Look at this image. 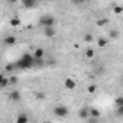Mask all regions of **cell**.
I'll return each instance as SVG.
<instances>
[{"mask_svg":"<svg viewBox=\"0 0 123 123\" xmlns=\"http://www.w3.org/2000/svg\"><path fill=\"white\" fill-rule=\"evenodd\" d=\"M13 70H15V64H7V65L5 67V71H6V73H12Z\"/></svg>","mask_w":123,"mask_h":123,"instance_id":"cell-22","label":"cell"},{"mask_svg":"<svg viewBox=\"0 0 123 123\" xmlns=\"http://www.w3.org/2000/svg\"><path fill=\"white\" fill-rule=\"evenodd\" d=\"M107 43H109V39H106V38H98V39H97V45H98L100 48L107 46Z\"/></svg>","mask_w":123,"mask_h":123,"instance_id":"cell-14","label":"cell"},{"mask_svg":"<svg viewBox=\"0 0 123 123\" xmlns=\"http://www.w3.org/2000/svg\"><path fill=\"white\" fill-rule=\"evenodd\" d=\"M9 100L13 101V103L20 101V100H22V94H20V91H19V90H13V91H10V93H9Z\"/></svg>","mask_w":123,"mask_h":123,"instance_id":"cell-5","label":"cell"},{"mask_svg":"<svg viewBox=\"0 0 123 123\" xmlns=\"http://www.w3.org/2000/svg\"><path fill=\"white\" fill-rule=\"evenodd\" d=\"M96 91H97V86H96V84H90V86L87 87V93H88V94H94Z\"/></svg>","mask_w":123,"mask_h":123,"instance_id":"cell-17","label":"cell"},{"mask_svg":"<svg viewBox=\"0 0 123 123\" xmlns=\"http://www.w3.org/2000/svg\"><path fill=\"white\" fill-rule=\"evenodd\" d=\"M117 114H119V116L123 114V106H117Z\"/></svg>","mask_w":123,"mask_h":123,"instance_id":"cell-26","label":"cell"},{"mask_svg":"<svg viewBox=\"0 0 123 123\" xmlns=\"http://www.w3.org/2000/svg\"><path fill=\"white\" fill-rule=\"evenodd\" d=\"M94 54H96V52H94V49H93V48H88V49L86 51V56H87V58H93V56H94Z\"/></svg>","mask_w":123,"mask_h":123,"instance_id":"cell-21","label":"cell"},{"mask_svg":"<svg viewBox=\"0 0 123 123\" xmlns=\"http://www.w3.org/2000/svg\"><path fill=\"white\" fill-rule=\"evenodd\" d=\"M20 2L25 9H33L38 5V0H20Z\"/></svg>","mask_w":123,"mask_h":123,"instance_id":"cell-8","label":"cell"},{"mask_svg":"<svg viewBox=\"0 0 123 123\" xmlns=\"http://www.w3.org/2000/svg\"><path fill=\"white\" fill-rule=\"evenodd\" d=\"M107 23H109V19H106V18H103V19H98V20L96 22V25H97V26H100V28L106 26Z\"/></svg>","mask_w":123,"mask_h":123,"instance_id":"cell-15","label":"cell"},{"mask_svg":"<svg viewBox=\"0 0 123 123\" xmlns=\"http://www.w3.org/2000/svg\"><path fill=\"white\" fill-rule=\"evenodd\" d=\"M9 23H10V26H12V28H19V26H20V23H22V20H20L18 16H13V18H10Z\"/></svg>","mask_w":123,"mask_h":123,"instance_id":"cell-10","label":"cell"},{"mask_svg":"<svg viewBox=\"0 0 123 123\" xmlns=\"http://www.w3.org/2000/svg\"><path fill=\"white\" fill-rule=\"evenodd\" d=\"M64 87H65L67 90H75V88H77V81H75L74 78H71V77H67V78L64 80Z\"/></svg>","mask_w":123,"mask_h":123,"instance_id":"cell-4","label":"cell"},{"mask_svg":"<svg viewBox=\"0 0 123 123\" xmlns=\"http://www.w3.org/2000/svg\"><path fill=\"white\" fill-rule=\"evenodd\" d=\"M16 122H18V123H28V122H29V117H28L26 114H19V116L16 117Z\"/></svg>","mask_w":123,"mask_h":123,"instance_id":"cell-12","label":"cell"},{"mask_svg":"<svg viewBox=\"0 0 123 123\" xmlns=\"http://www.w3.org/2000/svg\"><path fill=\"white\" fill-rule=\"evenodd\" d=\"M18 78L16 77H9V84H18Z\"/></svg>","mask_w":123,"mask_h":123,"instance_id":"cell-23","label":"cell"},{"mask_svg":"<svg viewBox=\"0 0 123 123\" xmlns=\"http://www.w3.org/2000/svg\"><path fill=\"white\" fill-rule=\"evenodd\" d=\"M33 58L35 59H43V55H45V51L42 49V48H36L35 51H33Z\"/></svg>","mask_w":123,"mask_h":123,"instance_id":"cell-9","label":"cell"},{"mask_svg":"<svg viewBox=\"0 0 123 123\" xmlns=\"http://www.w3.org/2000/svg\"><path fill=\"white\" fill-rule=\"evenodd\" d=\"M42 32H43V35H45L46 38H55V35H56L55 26H45Z\"/></svg>","mask_w":123,"mask_h":123,"instance_id":"cell-6","label":"cell"},{"mask_svg":"<svg viewBox=\"0 0 123 123\" xmlns=\"http://www.w3.org/2000/svg\"><path fill=\"white\" fill-rule=\"evenodd\" d=\"M55 18L54 16H49V15H46V16H42L41 19H39V25L41 26H55Z\"/></svg>","mask_w":123,"mask_h":123,"instance_id":"cell-2","label":"cell"},{"mask_svg":"<svg viewBox=\"0 0 123 123\" xmlns=\"http://www.w3.org/2000/svg\"><path fill=\"white\" fill-rule=\"evenodd\" d=\"M116 104L117 106H123V97H120V96L116 97Z\"/></svg>","mask_w":123,"mask_h":123,"instance_id":"cell-24","label":"cell"},{"mask_svg":"<svg viewBox=\"0 0 123 123\" xmlns=\"http://www.w3.org/2000/svg\"><path fill=\"white\" fill-rule=\"evenodd\" d=\"M15 67H18L20 70H28L31 67H35V58H33V55L29 54V52H25L20 56V59L15 64Z\"/></svg>","mask_w":123,"mask_h":123,"instance_id":"cell-1","label":"cell"},{"mask_svg":"<svg viewBox=\"0 0 123 123\" xmlns=\"http://www.w3.org/2000/svg\"><path fill=\"white\" fill-rule=\"evenodd\" d=\"M113 12H114L116 15H122V12H123V7H122L120 5H116V6L113 7Z\"/></svg>","mask_w":123,"mask_h":123,"instance_id":"cell-20","label":"cell"},{"mask_svg":"<svg viewBox=\"0 0 123 123\" xmlns=\"http://www.w3.org/2000/svg\"><path fill=\"white\" fill-rule=\"evenodd\" d=\"M3 77H5V74H3V73H0V84H2V80H3Z\"/></svg>","mask_w":123,"mask_h":123,"instance_id":"cell-28","label":"cell"},{"mask_svg":"<svg viewBox=\"0 0 123 123\" xmlns=\"http://www.w3.org/2000/svg\"><path fill=\"white\" fill-rule=\"evenodd\" d=\"M93 41H94V36H93L91 33H86V35H84V42L90 43V42H93Z\"/></svg>","mask_w":123,"mask_h":123,"instance_id":"cell-18","label":"cell"},{"mask_svg":"<svg viewBox=\"0 0 123 123\" xmlns=\"http://www.w3.org/2000/svg\"><path fill=\"white\" fill-rule=\"evenodd\" d=\"M3 43H5L6 46H13V45L18 43V38H16L15 35H7V36L3 39Z\"/></svg>","mask_w":123,"mask_h":123,"instance_id":"cell-7","label":"cell"},{"mask_svg":"<svg viewBox=\"0 0 123 123\" xmlns=\"http://www.w3.org/2000/svg\"><path fill=\"white\" fill-rule=\"evenodd\" d=\"M109 36H110L111 39H117V38H119V31H117V29H111V31L109 32Z\"/></svg>","mask_w":123,"mask_h":123,"instance_id":"cell-16","label":"cell"},{"mask_svg":"<svg viewBox=\"0 0 123 123\" xmlns=\"http://www.w3.org/2000/svg\"><path fill=\"white\" fill-rule=\"evenodd\" d=\"M10 84H9V77L7 75H5L3 77V80H2V84H0V90H3V88H7Z\"/></svg>","mask_w":123,"mask_h":123,"instance_id":"cell-13","label":"cell"},{"mask_svg":"<svg viewBox=\"0 0 123 123\" xmlns=\"http://www.w3.org/2000/svg\"><path fill=\"white\" fill-rule=\"evenodd\" d=\"M71 3H73V5H75V6H80V5H83V3H84V0H71Z\"/></svg>","mask_w":123,"mask_h":123,"instance_id":"cell-25","label":"cell"},{"mask_svg":"<svg viewBox=\"0 0 123 123\" xmlns=\"http://www.w3.org/2000/svg\"><path fill=\"white\" fill-rule=\"evenodd\" d=\"M88 116L93 117V119H98L101 116V113L97 110V109H88Z\"/></svg>","mask_w":123,"mask_h":123,"instance_id":"cell-11","label":"cell"},{"mask_svg":"<svg viewBox=\"0 0 123 123\" xmlns=\"http://www.w3.org/2000/svg\"><path fill=\"white\" fill-rule=\"evenodd\" d=\"M80 117L81 119H88L90 116H88V109H83L81 111H80Z\"/></svg>","mask_w":123,"mask_h":123,"instance_id":"cell-19","label":"cell"},{"mask_svg":"<svg viewBox=\"0 0 123 123\" xmlns=\"http://www.w3.org/2000/svg\"><path fill=\"white\" fill-rule=\"evenodd\" d=\"M54 114L56 117H65L68 114V107L67 106H56V107H54Z\"/></svg>","mask_w":123,"mask_h":123,"instance_id":"cell-3","label":"cell"},{"mask_svg":"<svg viewBox=\"0 0 123 123\" xmlns=\"http://www.w3.org/2000/svg\"><path fill=\"white\" fill-rule=\"evenodd\" d=\"M18 2V0H7V3H10V5H15Z\"/></svg>","mask_w":123,"mask_h":123,"instance_id":"cell-27","label":"cell"}]
</instances>
